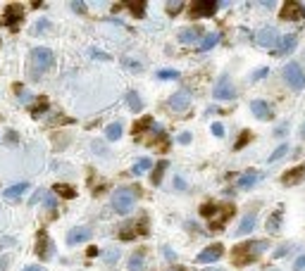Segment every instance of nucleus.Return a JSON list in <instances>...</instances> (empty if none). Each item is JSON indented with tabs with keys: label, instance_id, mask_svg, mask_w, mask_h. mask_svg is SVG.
Returning a JSON list of instances; mask_svg holds the SVG:
<instances>
[{
	"label": "nucleus",
	"instance_id": "obj_7",
	"mask_svg": "<svg viewBox=\"0 0 305 271\" xmlns=\"http://www.w3.org/2000/svg\"><path fill=\"white\" fill-rule=\"evenodd\" d=\"M284 22H298V19H303L305 17V8L296 0H289V3H284L282 5V12H279Z\"/></svg>",
	"mask_w": 305,
	"mask_h": 271
},
{
	"label": "nucleus",
	"instance_id": "obj_35",
	"mask_svg": "<svg viewBox=\"0 0 305 271\" xmlns=\"http://www.w3.org/2000/svg\"><path fill=\"white\" fill-rule=\"evenodd\" d=\"M157 79H179V71L177 69H160L157 71Z\"/></svg>",
	"mask_w": 305,
	"mask_h": 271
},
{
	"label": "nucleus",
	"instance_id": "obj_4",
	"mask_svg": "<svg viewBox=\"0 0 305 271\" xmlns=\"http://www.w3.org/2000/svg\"><path fill=\"white\" fill-rule=\"evenodd\" d=\"M217 12V3L215 0H193L188 5V17L191 19H203V17H212Z\"/></svg>",
	"mask_w": 305,
	"mask_h": 271
},
{
	"label": "nucleus",
	"instance_id": "obj_46",
	"mask_svg": "<svg viewBox=\"0 0 305 271\" xmlns=\"http://www.w3.org/2000/svg\"><path fill=\"white\" fill-rule=\"evenodd\" d=\"M93 57H98V60H108V55L100 53V50H93Z\"/></svg>",
	"mask_w": 305,
	"mask_h": 271
},
{
	"label": "nucleus",
	"instance_id": "obj_13",
	"mask_svg": "<svg viewBox=\"0 0 305 271\" xmlns=\"http://www.w3.org/2000/svg\"><path fill=\"white\" fill-rule=\"evenodd\" d=\"M251 112L258 117V119H262V122H269V119H274L272 109H269V105H267L265 100H253L251 102Z\"/></svg>",
	"mask_w": 305,
	"mask_h": 271
},
{
	"label": "nucleus",
	"instance_id": "obj_16",
	"mask_svg": "<svg viewBox=\"0 0 305 271\" xmlns=\"http://www.w3.org/2000/svg\"><path fill=\"white\" fill-rule=\"evenodd\" d=\"M277 41H279V33H277V29H272V26H267V29H262V31L258 33V43L265 48H274Z\"/></svg>",
	"mask_w": 305,
	"mask_h": 271
},
{
	"label": "nucleus",
	"instance_id": "obj_48",
	"mask_svg": "<svg viewBox=\"0 0 305 271\" xmlns=\"http://www.w3.org/2000/svg\"><path fill=\"white\" fill-rule=\"evenodd\" d=\"M24 271H43V269H41L39 264H33V266H26V269H24Z\"/></svg>",
	"mask_w": 305,
	"mask_h": 271
},
{
	"label": "nucleus",
	"instance_id": "obj_23",
	"mask_svg": "<svg viewBox=\"0 0 305 271\" xmlns=\"http://www.w3.org/2000/svg\"><path fill=\"white\" fill-rule=\"evenodd\" d=\"M260 181V174H246L239 178V188H253Z\"/></svg>",
	"mask_w": 305,
	"mask_h": 271
},
{
	"label": "nucleus",
	"instance_id": "obj_36",
	"mask_svg": "<svg viewBox=\"0 0 305 271\" xmlns=\"http://www.w3.org/2000/svg\"><path fill=\"white\" fill-rule=\"evenodd\" d=\"M251 138H253L251 133H248V131H243V133H241V138L236 140V145H234V150H241V147L246 145V143H251Z\"/></svg>",
	"mask_w": 305,
	"mask_h": 271
},
{
	"label": "nucleus",
	"instance_id": "obj_10",
	"mask_svg": "<svg viewBox=\"0 0 305 271\" xmlns=\"http://www.w3.org/2000/svg\"><path fill=\"white\" fill-rule=\"evenodd\" d=\"M91 236H93L91 228H86V226H77V228H72V231L67 233V243H70V245H79V243L91 240Z\"/></svg>",
	"mask_w": 305,
	"mask_h": 271
},
{
	"label": "nucleus",
	"instance_id": "obj_39",
	"mask_svg": "<svg viewBox=\"0 0 305 271\" xmlns=\"http://www.w3.org/2000/svg\"><path fill=\"white\" fill-rule=\"evenodd\" d=\"M105 259H108V262H117V259H119V250L117 248L108 250V252H105Z\"/></svg>",
	"mask_w": 305,
	"mask_h": 271
},
{
	"label": "nucleus",
	"instance_id": "obj_47",
	"mask_svg": "<svg viewBox=\"0 0 305 271\" xmlns=\"http://www.w3.org/2000/svg\"><path fill=\"white\" fill-rule=\"evenodd\" d=\"M5 266H8V257H0V271H5Z\"/></svg>",
	"mask_w": 305,
	"mask_h": 271
},
{
	"label": "nucleus",
	"instance_id": "obj_33",
	"mask_svg": "<svg viewBox=\"0 0 305 271\" xmlns=\"http://www.w3.org/2000/svg\"><path fill=\"white\" fill-rule=\"evenodd\" d=\"M215 43H217V36H215V33H210V36H208V38L200 43V48H198V50H200V53H205V50H210Z\"/></svg>",
	"mask_w": 305,
	"mask_h": 271
},
{
	"label": "nucleus",
	"instance_id": "obj_45",
	"mask_svg": "<svg viewBox=\"0 0 305 271\" xmlns=\"http://www.w3.org/2000/svg\"><path fill=\"white\" fill-rule=\"evenodd\" d=\"M212 133H215V136H224V129H222V124H212Z\"/></svg>",
	"mask_w": 305,
	"mask_h": 271
},
{
	"label": "nucleus",
	"instance_id": "obj_1",
	"mask_svg": "<svg viewBox=\"0 0 305 271\" xmlns=\"http://www.w3.org/2000/svg\"><path fill=\"white\" fill-rule=\"evenodd\" d=\"M265 248L262 240H248V243H239L234 250H231V262L234 266H246V264L255 262L258 252Z\"/></svg>",
	"mask_w": 305,
	"mask_h": 271
},
{
	"label": "nucleus",
	"instance_id": "obj_28",
	"mask_svg": "<svg viewBox=\"0 0 305 271\" xmlns=\"http://www.w3.org/2000/svg\"><path fill=\"white\" fill-rule=\"evenodd\" d=\"M286 152H289V145L284 143V145H279V147H277V150H274V152H272V155L267 157V162H269V164H272V162H277V160H282V157L286 155Z\"/></svg>",
	"mask_w": 305,
	"mask_h": 271
},
{
	"label": "nucleus",
	"instance_id": "obj_25",
	"mask_svg": "<svg viewBox=\"0 0 305 271\" xmlns=\"http://www.w3.org/2000/svg\"><path fill=\"white\" fill-rule=\"evenodd\" d=\"M126 102H129V107H131L133 112H141V109H143V102H141V98H139L136 91H131V93L126 95Z\"/></svg>",
	"mask_w": 305,
	"mask_h": 271
},
{
	"label": "nucleus",
	"instance_id": "obj_32",
	"mask_svg": "<svg viewBox=\"0 0 305 271\" xmlns=\"http://www.w3.org/2000/svg\"><path fill=\"white\" fill-rule=\"evenodd\" d=\"M279 219H282V207L277 209V212H274L272 214V219H269V231H279Z\"/></svg>",
	"mask_w": 305,
	"mask_h": 271
},
{
	"label": "nucleus",
	"instance_id": "obj_22",
	"mask_svg": "<svg viewBox=\"0 0 305 271\" xmlns=\"http://www.w3.org/2000/svg\"><path fill=\"white\" fill-rule=\"evenodd\" d=\"M150 126H153V117L146 114V117H141V119H139V122L133 124V133L139 136V133H143L146 129H150Z\"/></svg>",
	"mask_w": 305,
	"mask_h": 271
},
{
	"label": "nucleus",
	"instance_id": "obj_12",
	"mask_svg": "<svg viewBox=\"0 0 305 271\" xmlns=\"http://www.w3.org/2000/svg\"><path fill=\"white\" fill-rule=\"evenodd\" d=\"M305 178V167H293V169H286L282 174V183L284 186H298Z\"/></svg>",
	"mask_w": 305,
	"mask_h": 271
},
{
	"label": "nucleus",
	"instance_id": "obj_41",
	"mask_svg": "<svg viewBox=\"0 0 305 271\" xmlns=\"http://www.w3.org/2000/svg\"><path fill=\"white\" fill-rule=\"evenodd\" d=\"M293 269H296V271H303V269H305V255L298 257L296 264H293Z\"/></svg>",
	"mask_w": 305,
	"mask_h": 271
},
{
	"label": "nucleus",
	"instance_id": "obj_40",
	"mask_svg": "<svg viewBox=\"0 0 305 271\" xmlns=\"http://www.w3.org/2000/svg\"><path fill=\"white\" fill-rule=\"evenodd\" d=\"M267 74H269V69H267V67H262V69H258V71H255V74H253V76H251V81H260V79H265Z\"/></svg>",
	"mask_w": 305,
	"mask_h": 271
},
{
	"label": "nucleus",
	"instance_id": "obj_3",
	"mask_svg": "<svg viewBox=\"0 0 305 271\" xmlns=\"http://www.w3.org/2000/svg\"><path fill=\"white\" fill-rule=\"evenodd\" d=\"M133 200H136V193H133L131 188H119L112 195V207H115L117 214H129L133 207Z\"/></svg>",
	"mask_w": 305,
	"mask_h": 271
},
{
	"label": "nucleus",
	"instance_id": "obj_51",
	"mask_svg": "<svg viewBox=\"0 0 305 271\" xmlns=\"http://www.w3.org/2000/svg\"><path fill=\"white\" fill-rule=\"evenodd\" d=\"M300 138H305V124L300 126Z\"/></svg>",
	"mask_w": 305,
	"mask_h": 271
},
{
	"label": "nucleus",
	"instance_id": "obj_42",
	"mask_svg": "<svg viewBox=\"0 0 305 271\" xmlns=\"http://www.w3.org/2000/svg\"><path fill=\"white\" fill-rule=\"evenodd\" d=\"M179 10H181V3H174V5H167V12H170V15H177Z\"/></svg>",
	"mask_w": 305,
	"mask_h": 271
},
{
	"label": "nucleus",
	"instance_id": "obj_24",
	"mask_svg": "<svg viewBox=\"0 0 305 271\" xmlns=\"http://www.w3.org/2000/svg\"><path fill=\"white\" fill-rule=\"evenodd\" d=\"M126 8L131 10V15H133V17H139V19H141V17H146V3H143V0H136V3H129Z\"/></svg>",
	"mask_w": 305,
	"mask_h": 271
},
{
	"label": "nucleus",
	"instance_id": "obj_20",
	"mask_svg": "<svg viewBox=\"0 0 305 271\" xmlns=\"http://www.w3.org/2000/svg\"><path fill=\"white\" fill-rule=\"evenodd\" d=\"M296 36H293V33H289V36H286V38H282V43H279V48H277V50H274V55H286V53H291V50H293V46H296Z\"/></svg>",
	"mask_w": 305,
	"mask_h": 271
},
{
	"label": "nucleus",
	"instance_id": "obj_30",
	"mask_svg": "<svg viewBox=\"0 0 305 271\" xmlns=\"http://www.w3.org/2000/svg\"><path fill=\"white\" fill-rule=\"evenodd\" d=\"M55 193H60V195H62V198H74V195H77V190H74V188H72V186H64V183H57V186H55Z\"/></svg>",
	"mask_w": 305,
	"mask_h": 271
},
{
	"label": "nucleus",
	"instance_id": "obj_2",
	"mask_svg": "<svg viewBox=\"0 0 305 271\" xmlns=\"http://www.w3.org/2000/svg\"><path fill=\"white\" fill-rule=\"evenodd\" d=\"M29 62H31V79H33V81H39V79L43 76L50 67H53L55 57H53V53H50L48 48H33Z\"/></svg>",
	"mask_w": 305,
	"mask_h": 271
},
{
	"label": "nucleus",
	"instance_id": "obj_44",
	"mask_svg": "<svg viewBox=\"0 0 305 271\" xmlns=\"http://www.w3.org/2000/svg\"><path fill=\"white\" fill-rule=\"evenodd\" d=\"M286 252H289V245H282V248H277V250H274V257H284Z\"/></svg>",
	"mask_w": 305,
	"mask_h": 271
},
{
	"label": "nucleus",
	"instance_id": "obj_43",
	"mask_svg": "<svg viewBox=\"0 0 305 271\" xmlns=\"http://www.w3.org/2000/svg\"><path fill=\"white\" fill-rule=\"evenodd\" d=\"M181 143V145H188V143H191V133H181L179 138H177Z\"/></svg>",
	"mask_w": 305,
	"mask_h": 271
},
{
	"label": "nucleus",
	"instance_id": "obj_27",
	"mask_svg": "<svg viewBox=\"0 0 305 271\" xmlns=\"http://www.w3.org/2000/svg\"><path fill=\"white\" fill-rule=\"evenodd\" d=\"M146 169H150V160H148V157H143V160H139V162H136V164L131 167V171L136 174V176H141V174H143Z\"/></svg>",
	"mask_w": 305,
	"mask_h": 271
},
{
	"label": "nucleus",
	"instance_id": "obj_19",
	"mask_svg": "<svg viewBox=\"0 0 305 271\" xmlns=\"http://www.w3.org/2000/svg\"><path fill=\"white\" fill-rule=\"evenodd\" d=\"M26 188H29V183H15V186L8 188L3 195H5V200H19V198L26 193Z\"/></svg>",
	"mask_w": 305,
	"mask_h": 271
},
{
	"label": "nucleus",
	"instance_id": "obj_21",
	"mask_svg": "<svg viewBox=\"0 0 305 271\" xmlns=\"http://www.w3.org/2000/svg\"><path fill=\"white\" fill-rule=\"evenodd\" d=\"M164 169H167V162H157L155 167H153V174H150V183L153 186H160L162 183V176H164Z\"/></svg>",
	"mask_w": 305,
	"mask_h": 271
},
{
	"label": "nucleus",
	"instance_id": "obj_6",
	"mask_svg": "<svg viewBox=\"0 0 305 271\" xmlns=\"http://www.w3.org/2000/svg\"><path fill=\"white\" fill-rule=\"evenodd\" d=\"M234 212H236V207L231 205V202H229V205H219V207L215 209L212 219H210V231H219V228H224V224L234 217Z\"/></svg>",
	"mask_w": 305,
	"mask_h": 271
},
{
	"label": "nucleus",
	"instance_id": "obj_9",
	"mask_svg": "<svg viewBox=\"0 0 305 271\" xmlns=\"http://www.w3.org/2000/svg\"><path fill=\"white\" fill-rule=\"evenodd\" d=\"M222 255H224V248H222L219 243H215V245H208V248L198 255V262L200 264H212V262H217Z\"/></svg>",
	"mask_w": 305,
	"mask_h": 271
},
{
	"label": "nucleus",
	"instance_id": "obj_17",
	"mask_svg": "<svg viewBox=\"0 0 305 271\" xmlns=\"http://www.w3.org/2000/svg\"><path fill=\"white\" fill-rule=\"evenodd\" d=\"M255 221H258V209H251L246 217H243V221H241V226H239V236H246V233H251L253 228H255Z\"/></svg>",
	"mask_w": 305,
	"mask_h": 271
},
{
	"label": "nucleus",
	"instance_id": "obj_11",
	"mask_svg": "<svg viewBox=\"0 0 305 271\" xmlns=\"http://www.w3.org/2000/svg\"><path fill=\"white\" fill-rule=\"evenodd\" d=\"M167 105H170L174 112H184V109L191 105V93H186V91H177V93H172V98H170Z\"/></svg>",
	"mask_w": 305,
	"mask_h": 271
},
{
	"label": "nucleus",
	"instance_id": "obj_18",
	"mask_svg": "<svg viewBox=\"0 0 305 271\" xmlns=\"http://www.w3.org/2000/svg\"><path fill=\"white\" fill-rule=\"evenodd\" d=\"M53 243H50V238L46 236V231L39 233V248H36V252H39L41 259H48V257L53 255V248H50Z\"/></svg>",
	"mask_w": 305,
	"mask_h": 271
},
{
	"label": "nucleus",
	"instance_id": "obj_15",
	"mask_svg": "<svg viewBox=\"0 0 305 271\" xmlns=\"http://www.w3.org/2000/svg\"><path fill=\"white\" fill-rule=\"evenodd\" d=\"M148 145L153 147V150H157V152H167V150H170V138H167L164 131H157L155 136L148 138Z\"/></svg>",
	"mask_w": 305,
	"mask_h": 271
},
{
	"label": "nucleus",
	"instance_id": "obj_34",
	"mask_svg": "<svg viewBox=\"0 0 305 271\" xmlns=\"http://www.w3.org/2000/svg\"><path fill=\"white\" fill-rule=\"evenodd\" d=\"M215 209H217V205H212V202H205V205H200V214H203V217H208V219H212Z\"/></svg>",
	"mask_w": 305,
	"mask_h": 271
},
{
	"label": "nucleus",
	"instance_id": "obj_26",
	"mask_svg": "<svg viewBox=\"0 0 305 271\" xmlns=\"http://www.w3.org/2000/svg\"><path fill=\"white\" fill-rule=\"evenodd\" d=\"M105 136H108V140H119L122 138V124H110L108 126V131H105Z\"/></svg>",
	"mask_w": 305,
	"mask_h": 271
},
{
	"label": "nucleus",
	"instance_id": "obj_8",
	"mask_svg": "<svg viewBox=\"0 0 305 271\" xmlns=\"http://www.w3.org/2000/svg\"><path fill=\"white\" fill-rule=\"evenodd\" d=\"M212 95H215L217 100H234V98H236V88L231 86L229 76H222L217 84H215V88H212Z\"/></svg>",
	"mask_w": 305,
	"mask_h": 271
},
{
	"label": "nucleus",
	"instance_id": "obj_14",
	"mask_svg": "<svg viewBox=\"0 0 305 271\" xmlns=\"http://www.w3.org/2000/svg\"><path fill=\"white\" fill-rule=\"evenodd\" d=\"M22 15H24L22 5H10L8 12H5V24H8L10 29H17L19 22H22Z\"/></svg>",
	"mask_w": 305,
	"mask_h": 271
},
{
	"label": "nucleus",
	"instance_id": "obj_31",
	"mask_svg": "<svg viewBox=\"0 0 305 271\" xmlns=\"http://www.w3.org/2000/svg\"><path fill=\"white\" fill-rule=\"evenodd\" d=\"M198 33H200V29H184V31L179 33V38L184 41V43H188V41H196Z\"/></svg>",
	"mask_w": 305,
	"mask_h": 271
},
{
	"label": "nucleus",
	"instance_id": "obj_50",
	"mask_svg": "<svg viewBox=\"0 0 305 271\" xmlns=\"http://www.w3.org/2000/svg\"><path fill=\"white\" fill-rule=\"evenodd\" d=\"M170 271H188V269H184V266H172Z\"/></svg>",
	"mask_w": 305,
	"mask_h": 271
},
{
	"label": "nucleus",
	"instance_id": "obj_52",
	"mask_svg": "<svg viewBox=\"0 0 305 271\" xmlns=\"http://www.w3.org/2000/svg\"><path fill=\"white\" fill-rule=\"evenodd\" d=\"M210 271H217V269H210Z\"/></svg>",
	"mask_w": 305,
	"mask_h": 271
},
{
	"label": "nucleus",
	"instance_id": "obj_37",
	"mask_svg": "<svg viewBox=\"0 0 305 271\" xmlns=\"http://www.w3.org/2000/svg\"><path fill=\"white\" fill-rule=\"evenodd\" d=\"M46 107H48V100H46V98H41V102H39V105H36V107L31 109V112H33V117L43 114V109H46Z\"/></svg>",
	"mask_w": 305,
	"mask_h": 271
},
{
	"label": "nucleus",
	"instance_id": "obj_38",
	"mask_svg": "<svg viewBox=\"0 0 305 271\" xmlns=\"http://www.w3.org/2000/svg\"><path fill=\"white\" fill-rule=\"evenodd\" d=\"M122 64H124V67H129V69H141V62H136V60H129V57H124V60H122Z\"/></svg>",
	"mask_w": 305,
	"mask_h": 271
},
{
	"label": "nucleus",
	"instance_id": "obj_5",
	"mask_svg": "<svg viewBox=\"0 0 305 271\" xmlns=\"http://www.w3.org/2000/svg\"><path fill=\"white\" fill-rule=\"evenodd\" d=\"M284 79L289 81V86L293 91H303L305 88V74L300 69V64L298 62H289L286 64V69H284Z\"/></svg>",
	"mask_w": 305,
	"mask_h": 271
},
{
	"label": "nucleus",
	"instance_id": "obj_49",
	"mask_svg": "<svg viewBox=\"0 0 305 271\" xmlns=\"http://www.w3.org/2000/svg\"><path fill=\"white\" fill-rule=\"evenodd\" d=\"M46 207H55V198H48V200H46Z\"/></svg>",
	"mask_w": 305,
	"mask_h": 271
},
{
	"label": "nucleus",
	"instance_id": "obj_29",
	"mask_svg": "<svg viewBox=\"0 0 305 271\" xmlns=\"http://www.w3.org/2000/svg\"><path fill=\"white\" fill-rule=\"evenodd\" d=\"M143 269V252H136L129 262V271H141Z\"/></svg>",
	"mask_w": 305,
	"mask_h": 271
}]
</instances>
